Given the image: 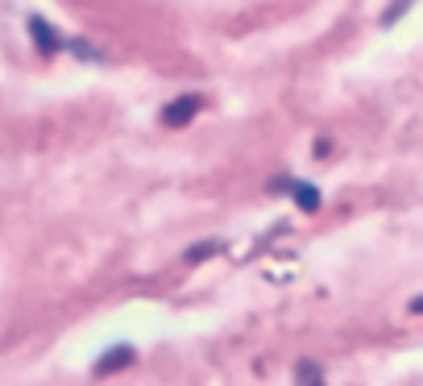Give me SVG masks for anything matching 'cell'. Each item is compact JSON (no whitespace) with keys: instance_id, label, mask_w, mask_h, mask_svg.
Segmentation results:
<instances>
[{"instance_id":"1","label":"cell","mask_w":423,"mask_h":386,"mask_svg":"<svg viewBox=\"0 0 423 386\" xmlns=\"http://www.w3.org/2000/svg\"><path fill=\"white\" fill-rule=\"evenodd\" d=\"M195 112H199V96H179V100H170V104L162 108V125H166V129H179V125H187Z\"/></svg>"},{"instance_id":"2","label":"cell","mask_w":423,"mask_h":386,"mask_svg":"<svg viewBox=\"0 0 423 386\" xmlns=\"http://www.w3.org/2000/svg\"><path fill=\"white\" fill-rule=\"evenodd\" d=\"M133 358H137V353H133V345H112V349H108V353L91 366V374H96V378H108V374H116V370L133 366Z\"/></svg>"},{"instance_id":"3","label":"cell","mask_w":423,"mask_h":386,"mask_svg":"<svg viewBox=\"0 0 423 386\" xmlns=\"http://www.w3.org/2000/svg\"><path fill=\"white\" fill-rule=\"evenodd\" d=\"M29 33H33V46H37L42 54H58V50L66 46V42L58 37V29H50L42 17H29Z\"/></svg>"},{"instance_id":"4","label":"cell","mask_w":423,"mask_h":386,"mask_svg":"<svg viewBox=\"0 0 423 386\" xmlns=\"http://www.w3.org/2000/svg\"><path fill=\"white\" fill-rule=\"evenodd\" d=\"M278 187H287L303 212H316V208H320V191H316L312 183H299V179H291V183H278Z\"/></svg>"},{"instance_id":"5","label":"cell","mask_w":423,"mask_h":386,"mask_svg":"<svg viewBox=\"0 0 423 386\" xmlns=\"http://www.w3.org/2000/svg\"><path fill=\"white\" fill-rule=\"evenodd\" d=\"M295 383H299V386H324V374H320L312 362H299V374H295Z\"/></svg>"},{"instance_id":"6","label":"cell","mask_w":423,"mask_h":386,"mask_svg":"<svg viewBox=\"0 0 423 386\" xmlns=\"http://www.w3.org/2000/svg\"><path fill=\"white\" fill-rule=\"evenodd\" d=\"M220 249V241H208V245H199V249H187V262H204V258H212Z\"/></svg>"},{"instance_id":"7","label":"cell","mask_w":423,"mask_h":386,"mask_svg":"<svg viewBox=\"0 0 423 386\" xmlns=\"http://www.w3.org/2000/svg\"><path fill=\"white\" fill-rule=\"evenodd\" d=\"M407 4H411V0H395V4H390V8L382 12V25H395V21H399V17L407 12Z\"/></svg>"},{"instance_id":"8","label":"cell","mask_w":423,"mask_h":386,"mask_svg":"<svg viewBox=\"0 0 423 386\" xmlns=\"http://www.w3.org/2000/svg\"><path fill=\"white\" fill-rule=\"evenodd\" d=\"M71 50H75L79 58H104V54H100V50H91V46L83 42V37H75V42H71Z\"/></svg>"},{"instance_id":"9","label":"cell","mask_w":423,"mask_h":386,"mask_svg":"<svg viewBox=\"0 0 423 386\" xmlns=\"http://www.w3.org/2000/svg\"><path fill=\"white\" fill-rule=\"evenodd\" d=\"M411 312H420V316H423V295H415V299H411Z\"/></svg>"}]
</instances>
